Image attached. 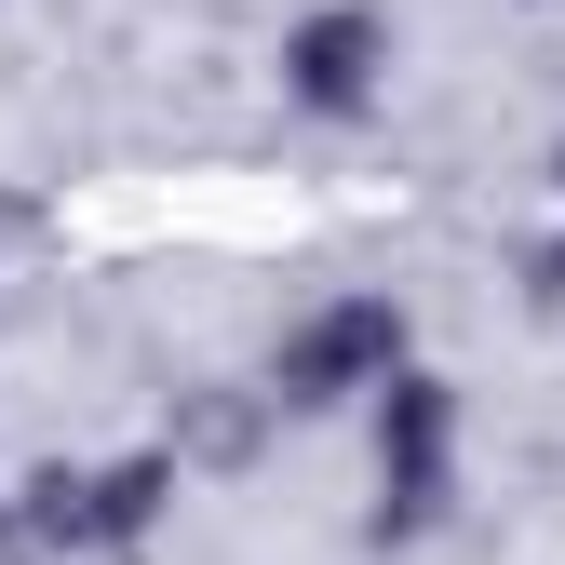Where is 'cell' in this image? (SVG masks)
Wrapping results in <instances>:
<instances>
[{"label": "cell", "mask_w": 565, "mask_h": 565, "mask_svg": "<svg viewBox=\"0 0 565 565\" xmlns=\"http://www.w3.org/2000/svg\"><path fill=\"white\" fill-rule=\"evenodd\" d=\"M364 82H377V14H323L297 41V95L310 108H364Z\"/></svg>", "instance_id": "6da1fadb"}]
</instances>
